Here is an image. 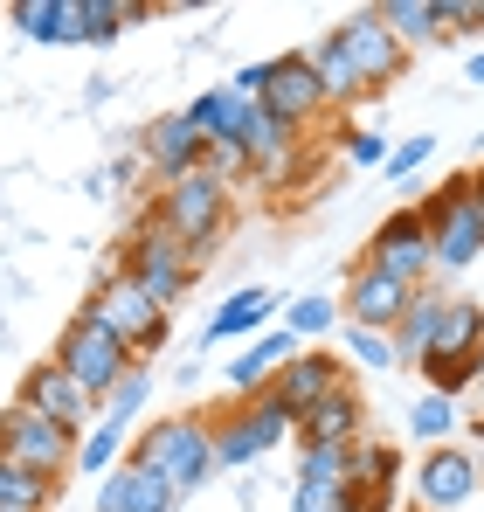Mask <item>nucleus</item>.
Masks as SVG:
<instances>
[{
	"label": "nucleus",
	"instance_id": "nucleus-1",
	"mask_svg": "<svg viewBox=\"0 0 484 512\" xmlns=\"http://www.w3.org/2000/svg\"><path fill=\"white\" fill-rule=\"evenodd\" d=\"M125 464L160 471L180 499H187V492H201V485L215 478V416H208V409H187V416H153V423L132 436Z\"/></svg>",
	"mask_w": 484,
	"mask_h": 512
},
{
	"label": "nucleus",
	"instance_id": "nucleus-2",
	"mask_svg": "<svg viewBox=\"0 0 484 512\" xmlns=\"http://www.w3.org/2000/svg\"><path fill=\"white\" fill-rule=\"evenodd\" d=\"M118 270H125L153 305H166V312H180V298H187V291H194V277H201L194 250H187V243L160 222V208H153V201L132 215V229H125V243H118Z\"/></svg>",
	"mask_w": 484,
	"mask_h": 512
},
{
	"label": "nucleus",
	"instance_id": "nucleus-3",
	"mask_svg": "<svg viewBox=\"0 0 484 512\" xmlns=\"http://www.w3.org/2000/svg\"><path fill=\"white\" fill-rule=\"evenodd\" d=\"M77 312H83V319H97L111 340L132 346V360H139V367H146L153 353H166V340H173V312L153 305V298H146L118 263H104V270H97V284H90V298H83Z\"/></svg>",
	"mask_w": 484,
	"mask_h": 512
},
{
	"label": "nucleus",
	"instance_id": "nucleus-4",
	"mask_svg": "<svg viewBox=\"0 0 484 512\" xmlns=\"http://www.w3.org/2000/svg\"><path fill=\"white\" fill-rule=\"evenodd\" d=\"M153 208H160V222L194 250V263H208L215 243H222V229H229V180L222 173H180V180H166L153 187Z\"/></svg>",
	"mask_w": 484,
	"mask_h": 512
},
{
	"label": "nucleus",
	"instance_id": "nucleus-5",
	"mask_svg": "<svg viewBox=\"0 0 484 512\" xmlns=\"http://www.w3.org/2000/svg\"><path fill=\"white\" fill-rule=\"evenodd\" d=\"M49 360L77 381L97 409H104V402L118 395V381L139 367V360H132V346L111 340V333H104L97 319H83V312H77V319H63V333H56V353H49Z\"/></svg>",
	"mask_w": 484,
	"mask_h": 512
},
{
	"label": "nucleus",
	"instance_id": "nucleus-6",
	"mask_svg": "<svg viewBox=\"0 0 484 512\" xmlns=\"http://www.w3.org/2000/svg\"><path fill=\"white\" fill-rule=\"evenodd\" d=\"M208 416H215V471H242V464L270 457L284 443V429H298V416L277 402V388H263L249 402H222Z\"/></svg>",
	"mask_w": 484,
	"mask_h": 512
},
{
	"label": "nucleus",
	"instance_id": "nucleus-7",
	"mask_svg": "<svg viewBox=\"0 0 484 512\" xmlns=\"http://www.w3.org/2000/svg\"><path fill=\"white\" fill-rule=\"evenodd\" d=\"M422 222H429V236H436V270H471L484 256V229H478V215H471V173H450L443 187H429L422 201Z\"/></svg>",
	"mask_w": 484,
	"mask_h": 512
},
{
	"label": "nucleus",
	"instance_id": "nucleus-8",
	"mask_svg": "<svg viewBox=\"0 0 484 512\" xmlns=\"http://www.w3.org/2000/svg\"><path fill=\"white\" fill-rule=\"evenodd\" d=\"M0 450L7 457H21L28 471H49V478H63L70 485V471H77V450H83V436L77 429H63V423H49V416H35V409H0Z\"/></svg>",
	"mask_w": 484,
	"mask_h": 512
},
{
	"label": "nucleus",
	"instance_id": "nucleus-9",
	"mask_svg": "<svg viewBox=\"0 0 484 512\" xmlns=\"http://www.w3.org/2000/svg\"><path fill=\"white\" fill-rule=\"evenodd\" d=\"M367 263L374 270H388V277H402V284H436V236H429V222H422V208H395L381 229H374V243H367Z\"/></svg>",
	"mask_w": 484,
	"mask_h": 512
},
{
	"label": "nucleus",
	"instance_id": "nucleus-10",
	"mask_svg": "<svg viewBox=\"0 0 484 512\" xmlns=\"http://www.w3.org/2000/svg\"><path fill=\"white\" fill-rule=\"evenodd\" d=\"M408 298H415V284L388 277V270H374V263L360 256V263L346 270V298H339V312H346V326H367V333H388V340H395Z\"/></svg>",
	"mask_w": 484,
	"mask_h": 512
},
{
	"label": "nucleus",
	"instance_id": "nucleus-11",
	"mask_svg": "<svg viewBox=\"0 0 484 512\" xmlns=\"http://www.w3.org/2000/svg\"><path fill=\"white\" fill-rule=\"evenodd\" d=\"M478 492H484V464L457 443H443L415 464V512H464Z\"/></svg>",
	"mask_w": 484,
	"mask_h": 512
},
{
	"label": "nucleus",
	"instance_id": "nucleus-12",
	"mask_svg": "<svg viewBox=\"0 0 484 512\" xmlns=\"http://www.w3.org/2000/svg\"><path fill=\"white\" fill-rule=\"evenodd\" d=\"M332 35H339V42H346V56L360 63L367 90H388L408 70V49L395 42V28L381 21V7H353V14H339V28H332Z\"/></svg>",
	"mask_w": 484,
	"mask_h": 512
},
{
	"label": "nucleus",
	"instance_id": "nucleus-13",
	"mask_svg": "<svg viewBox=\"0 0 484 512\" xmlns=\"http://www.w3.org/2000/svg\"><path fill=\"white\" fill-rule=\"evenodd\" d=\"M14 402H21V409H35V416H49V423L77 429V436H83L90 423H97V416H104V409H97V402L83 395L77 381H70V374L56 367V360H35V367L21 374V388H14Z\"/></svg>",
	"mask_w": 484,
	"mask_h": 512
},
{
	"label": "nucleus",
	"instance_id": "nucleus-14",
	"mask_svg": "<svg viewBox=\"0 0 484 512\" xmlns=\"http://www.w3.org/2000/svg\"><path fill=\"white\" fill-rule=\"evenodd\" d=\"M139 160L153 173V187H166V180H180V173L208 167V139L194 132L187 111H166V118H153V125L139 132Z\"/></svg>",
	"mask_w": 484,
	"mask_h": 512
},
{
	"label": "nucleus",
	"instance_id": "nucleus-15",
	"mask_svg": "<svg viewBox=\"0 0 484 512\" xmlns=\"http://www.w3.org/2000/svg\"><path fill=\"white\" fill-rule=\"evenodd\" d=\"M270 388H277V402H284V409H291V416L305 423V416L319 409L325 395L353 388V374H346V360H339L332 346H305V353H298V360H291V367H284V374H277Z\"/></svg>",
	"mask_w": 484,
	"mask_h": 512
},
{
	"label": "nucleus",
	"instance_id": "nucleus-16",
	"mask_svg": "<svg viewBox=\"0 0 484 512\" xmlns=\"http://www.w3.org/2000/svg\"><path fill=\"white\" fill-rule=\"evenodd\" d=\"M263 111H277L284 125H312V118H325L332 104H325L319 77H312V56L305 49H284V56H270V90H263Z\"/></svg>",
	"mask_w": 484,
	"mask_h": 512
},
{
	"label": "nucleus",
	"instance_id": "nucleus-17",
	"mask_svg": "<svg viewBox=\"0 0 484 512\" xmlns=\"http://www.w3.org/2000/svg\"><path fill=\"white\" fill-rule=\"evenodd\" d=\"M305 353V340L291 333V326H270V333H256V340L242 346L236 360H229V402H249V395H263L291 360Z\"/></svg>",
	"mask_w": 484,
	"mask_h": 512
},
{
	"label": "nucleus",
	"instance_id": "nucleus-18",
	"mask_svg": "<svg viewBox=\"0 0 484 512\" xmlns=\"http://www.w3.org/2000/svg\"><path fill=\"white\" fill-rule=\"evenodd\" d=\"M180 492L166 485L160 471H139V464H118L111 478H97V512H173Z\"/></svg>",
	"mask_w": 484,
	"mask_h": 512
},
{
	"label": "nucleus",
	"instance_id": "nucleus-19",
	"mask_svg": "<svg viewBox=\"0 0 484 512\" xmlns=\"http://www.w3.org/2000/svg\"><path fill=\"white\" fill-rule=\"evenodd\" d=\"M7 28H21L28 42H49V49L90 42L83 35V0H14L7 7Z\"/></svg>",
	"mask_w": 484,
	"mask_h": 512
},
{
	"label": "nucleus",
	"instance_id": "nucleus-20",
	"mask_svg": "<svg viewBox=\"0 0 484 512\" xmlns=\"http://www.w3.org/2000/svg\"><path fill=\"white\" fill-rule=\"evenodd\" d=\"M305 56H312V77H319V90H325V104H332V111H353L360 97H374V90H367V77H360V63L346 56V42H339L332 28H325Z\"/></svg>",
	"mask_w": 484,
	"mask_h": 512
},
{
	"label": "nucleus",
	"instance_id": "nucleus-21",
	"mask_svg": "<svg viewBox=\"0 0 484 512\" xmlns=\"http://www.w3.org/2000/svg\"><path fill=\"white\" fill-rule=\"evenodd\" d=\"M187 118H194V132H201L208 146H242V139H249L256 104H249V97H236L229 84H215V90H201V97L187 104Z\"/></svg>",
	"mask_w": 484,
	"mask_h": 512
},
{
	"label": "nucleus",
	"instance_id": "nucleus-22",
	"mask_svg": "<svg viewBox=\"0 0 484 512\" xmlns=\"http://www.w3.org/2000/svg\"><path fill=\"white\" fill-rule=\"evenodd\" d=\"M270 319H277V298H270L263 284H242V291H229V298L215 305V319H208V346L256 340V333H270Z\"/></svg>",
	"mask_w": 484,
	"mask_h": 512
},
{
	"label": "nucleus",
	"instance_id": "nucleus-23",
	"mask_svg": "<svg viewBox=\"0 0 484 512\" xmlns=\"http://www.w3.org/2000/svg\"><path fill=\"white\" fill-rule=\"evenodd\" d=\"M360 423H367L360 388H339V395H325V402L291 429V436H298V450H312V443H360Z\"/></svg>",
	"mask_w": 484,
	"mask_h": 512
},
{
	"label": "nucleus",
	"instance_id": "nucleus-24",
	"mask_svg": "<svg viewBox=\"0 0 484 512\" xmlns=\"http://www.w3.org/2000/svg\"><path fill=\"white\" fill-rule=\"evenodd\" d=\"M56 499H63V478L28 471L21 457L0 450V512H56Z\"/></svg>",
	"mask_w": 484,
	"mask_h": 512
},
{
	"label": "nucleus",
	"instance_id": "nucleus-25",
	"mask_svg": "<svg viewBox=\"0 0 484 512\" xmlns=\"http://www.w3.org/2000/svg\"><path fill=\"white\" fill-rule=\"evenodd\" d=\"M443 305H450V298H443L436 284H422V291L408 298L402 326H395V353H402V367H408V360H415V367L429 360V346H436V326H443Z\"/></svg>",
	"mask_w": 484,
	"mask_h": 512
},
{
	"label": "nucleus",
	"instance_id": "nucleus-26",
	"mask_svg": "<svg viewBox=\"0 0 484 512\" xmlns=\"http://www.w3.org/2000/svg\"><path fill=\"white\" fill-rule=\"evenodd\" d=\"M478 353H484V305H478V298H450L429 360H478Z\"/></svg>",
	"mask_w": 484,
	"mask_h": 512
},
{
	"label": "nucleus",
	"instance_id": "nucleus-27",
	"mask_svg": "<svg viewBox=\"0 0 484 512\" xmlns=\"http://www.w3.org/2000/svg\"><path fill=\"white\" fill-rule=\"evenodd\" d=\"M153 14H166V7H153V0H83V35L104 49V42H118L125 28H139Z\"/></svg>",
	"mask_w": 484,
	"mask_h": 512
},
{
	"label": "nucleus",
	"instance_id": "nucleus-28",
	"mask_svg": "<svg viewBox=\"0 0 484 512\" xmlns=\"http://www.w3.org/2000/svg\"><path fill=\"white\" fill-rule=\"evenodd\" d=\"M395 471H402V457H395V443H353V492L360 499H395Z\"/></svg>",
	"mask_w": 484,
	"mask_h": 512
},
{
	"label": "nucleus",
	"instance_id": "nucleus-29",
	"mask_svg": "<svg viewBox=\"0 0 484 512\" xmlns=\"http://www.w3.org/2000/svg\"><path fill=\"white\" fill-rule=\"evenodd\" d=\"M381 21L395 28V42H402V49L443 42V14H436V0H381Z\"/></svg>",
	"mask_w": 484,
	"mask_h": 512
},
{
	"label": "nucleus",
	"instance_id": "nucleus-30",
	"mask_svg": "<svg viewBox=\"0 0 484 512\" xmlns=\"http://www.w3.org/2000/svg\"><path fill=\"white\" fill-rule=\"evenodd\" d=\"M298 478H312V485H353V443H312V450H298Z\"/></svg>",
	"mask_w": 484,
	"mask_h": 512
},
{
	"label": "nucleus",
	"instance_id": "nucleus-31",
	"mask_svg": "<svg viewBox=\"0 0 484 512\" xmlns=\"http://www.w3.org/2000/svg\"><path fill=\"white\" fill-rule=\"evenodd\" d=\"M408 429H415V436H422V443H429V450H443V443H450V436H457V402H450V395H436V388H429V395H422V402H415V409H408Z\"/></svg>",
	"mask_w": 484,
	"mask_h": 512
},
{
	"label": "nucleus",
	"instance_id": "nucleus-32",
	"mask_svg": "<svg viewBox=\"0 0 484 512\" xmlns=\"http://www.w3.org/2000/svg\"><path fill=\"white\" fill-rule=\"evenodd\" d=\"M284 326H291L298 340H325V333H339V326H346V312H339L332 298H319V291H312V298H291Z\"/></svg>",
	"mask_w": 484,
	"mask_h": 512
},
{
	"label": "nucleus",
	"instance_id": "nucleus-33",
	"mask_svg": "<svg viewBox=\"0 0 484 512\" xmlns=\"http://www.w3.org/2000/svg\"><path fill=\"white\" fill-rule=\"evenodd\" d=\"M118 450H125V429H118V423H104V416H97V423L83 429L77 471H97V478H111V464H125V457H118Z\"/></svg>",
	"mask_w": 484,
	"mask_h": 512
},
{
	"label": "nucleus",
	"instance_id": "nucleus-34",
	"mask_svg": "<svg viewBox=\"0 0 484 512\" xmlns=\"http://www.w3.org/2000/svg\"><path fill=\"white\" fill-rule=\"evenodd\" d=\"M339 346H346V360L353 367H402V353H395V340L388 333H367V326H339Z\"/></svg>",
	"mask_w": 484,
	"mask_h": 512
},
{
	"label": "nucleus",
	"instance_id": "nucleus-35",
	"mask_svg": "<svg viewBox=\"0 0 484 512\" xmlns=\"http://www.w3.org/2000/svg\"><path fill=\"white\" fill-rule=\"evenodd\" d=\"M153 402V367H132L125 381H118V395L104 402V423H118V429H132V416Z\"/></svg>",
	"mask_w": 484,
	"mask_h": 512
},
{
	"label": "nucleus",
	"instance_id": "nucleus-36",
	"mask_svg": "<svg viewBox=\"0 0 484 512\" xmlns=\"http://www.w3.org/2000/svg\"><path fill=\"white\" fill-rule=\"evenodd\" d=\"M291 512H360V492L353 485H312V478H298L291 485Z\"/></svg>",
	"mask_w": 484,
	"mask_h": 512
},
{
	"label": "nucleus",
	"instance_id": "nucleus-37",
	"mask_svg": "<svg viewBox=\"0 0 484 512\" xmlns=\"http://www.w3.org/2000/svg\"><path fill=\"white\" fill-rule=\"evenodd\" d=\"M429 160H436V139H429V132H415V139H402V146L388 153V167H381V173H388V180H415Z\"/></svg>",
	"mask_w": 484,
	"mask_h": 512
},
{
	"label": "nucleus",
	"instance_id": "nucleus-38",
	"mask_svg": "<svg viewBox=\"0 0 484 512\" xmlns=\"http://www.w3.org/2000/svg\"><path fill=\"white\" fill-rule=\"evenodd\" d=\"M339 139H346V167H388V153H395V146H388L381 132H367V125H353V132H339Z\"/></svg>",
	"mask_w": 484,
	"mask_h": 512
},
{
	"label": "nucleus",
	"instance_id": "nucleus-39",
	"mask_svg": "<svg viewBox=\"0 0 484 512\" xmlns=\"http://www.w3.org/2000/svg\"><path fill=\"white\" fill-rule=\"evenodd\" d=\"M471 215H478V229H484V167H471Z\"/></svg>",
	"mask_w": 484,
	"mask_h": 512
},
{
	"label": "nucleus",
	"instance_id": "nucleus-40",
	"mask_svg": "<svg viewBox=\"0 0 484 512\" xmlns=\"http://www.w3.org/2000/svg\"><path fill=\"white\" fill-rule=\"evenodd\" d=\"M464 77H471V84H484V56H471V70H464Z\"/></svg>",
	"mask_w": 484,
	"mask_h": 512
},
{
	"label": "nucleus",
	"instance_id": "nucleus-41",
	"mask_svg": "<svg viewBox=\"0 0 484 512\" xmlns=\"http://www.w3.org/2000/svg\"><path fill=\"white\" fill-rule=\"evenodd\" d=\"M478 146H484V139H478Z\"/></svg>",
	"mask_w": 484,
	"mask_h": 512
}]
</instances>
